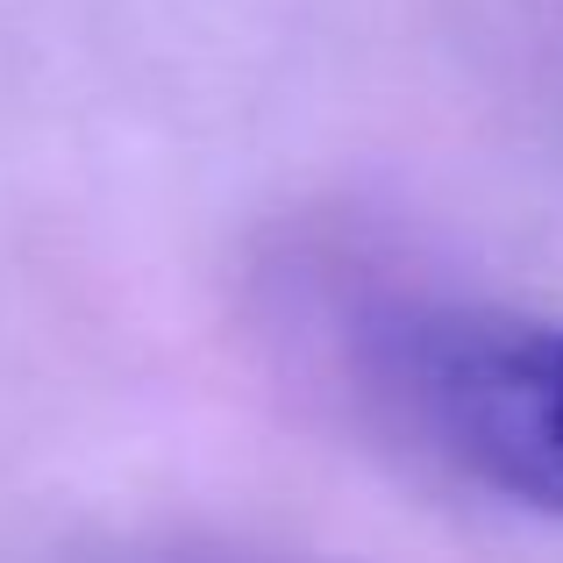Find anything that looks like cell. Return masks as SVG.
<instances>
[{
    "mask_svg": "<svg viewBox=\"0 0 563 563\" xmlns=\"http://www.w3.org/2000/svg\"><path fill=\"white\" fill-rule=\"evenodd\" d=\"M407 385L464 464L493 485L563 507V329L550 335H428Z\"/></svg>",
    "mask_w": 563,
    "mask_h": 563,
    "instance_id": "obj_1",
    "label": "cell"
}]
</instances>
